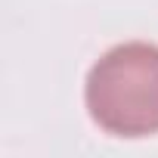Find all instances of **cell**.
Returning a JSON list of instances; mask_svg holds the SVG:
<instances>
[{
  "label": "cell",
  "instance_id": "1",
  "mask_svg": "<svg viewBox=\"0 0 158 158\" xmlns=\"http://www.w3.org/2000/svg\"><path fill=\"white\" fill-rule=\"evenodd\" d=\"M87 112L112 136L158 133V47L121 44L109 50L87 77Z\"/></svg>",
  "mask_w": 158,
  "mask_h": 158
}]
</instances>
